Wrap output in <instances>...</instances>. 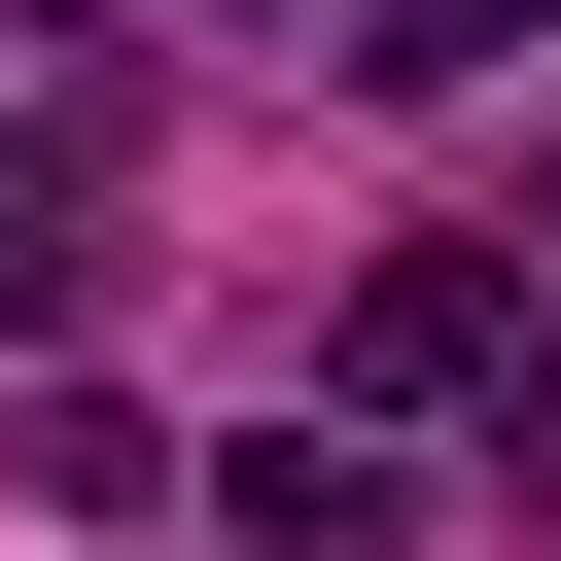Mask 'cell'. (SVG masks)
<instances>
[{"instance_id":"5","label":"cell","mask_w":561,"mask_h":561,"mask_svg":"<svg viewBox=\"0 0 561 561\" xmlns=\"http://www.w3.org/2000/svg\"><path fill=\"white\" fill-rule=\"evenodd\" d=\"M245 35H280V0H245ZM316 35H351V0H316Z\"/></svg>"},{"instance_id":"3","label":"cell","mask_w":561,"mask_h":561,"mask_svg":"<svg viewBox=\"0 0 561 561\" xmlns=\"http://www.w3.org/2000/svg\"><path fill=\"white\" fill-rule=\"evenodd\" d=\"M526 35H561V0H351V70H386V105H456V70H526Z\"/></svg>"},{"instance_id":"4","label":"cell","mask_w":561,"mask_h":561,"mask_svg":"<svg viewBox=\"0 0 561 561\" xmlns=\"http://www.w3.org/2000/svg\"><path fill=\"white\" fill-rule=\"evenodd\" d=\"M491 491H526V526H561V351H526V386H491Z\"/></svg>"},{"instance_id":"1","label":"cell","mask_w":561,"mask_h":561,"mask_svg":"<svg viewBox=\"0 0 561 561\" xmlns=\"http://www.w3.org/2000/svg\"><path fill=\"white\" fill-rule=\"evenodd\" d=\"M526 245H386L351 280V421H456V386H526V316H491Z\"/></svg>"},{"instance_id":"2","label":"cell","mask_w":561,"mask_h":561,"mask_svg":"<svg viewBox=\"0 0 561 561\" xmlns=\"http://www.w3.org/2000/svg\"><path fill=\"white\" fill-rule=\"evenodd\" d=\"M210 526H245V561H386V456H280V421H245V456H210Z\"/></svg>"}]
</instances>
